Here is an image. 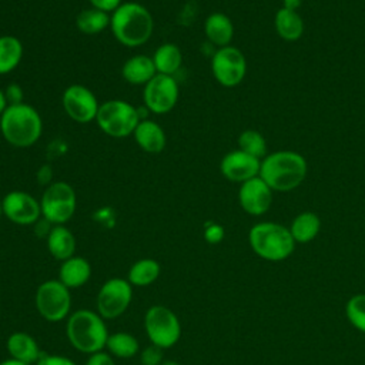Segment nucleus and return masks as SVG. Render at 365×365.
I'll use <instances>...</instances> for the list:
<instances>
[{
  "instance_id": "obj_8",
  "label": "nucleus",
  "mask_w": 365,
  "mask_h": 365,
  "mask_svg": "<svg viewBox=\"0 0 365 365\" xmlns=\"http://www.w3.org/2000/svg\"><path fill=\"white\" fill-rule=\"evenodd\" d=\"M144 325L150 341L160 348H170L180 339V321L170 308L163 305L151 307L145 314Z\"/></svg>"
},
{
  "instance_id": "obj_41",
  "label": "nucleus",
  "mask_w": 365,
  "mask_h": 365,
  "mask_svg": "<svg viewBox=\"0 0 365 365\" xmlns=\"http://www.w3.org/2000/svg\"><path fill=\"white\" fill-rule=\"evenodd\" d=\"M160 365H178L175 361H171V359H167V361H163Z\"/></svg>"
},
{
  "instance_id": "obj_11",
  "label": "nucleus",
  "mask_w": 365,
  "mask_h": 365,
  "mask_svg": "<svg viewBox=\"0 0 365 365\" xmlns=\"http://www.w3.org/2000/svg\"><path fill=\"white\" fill-rule=\"evenodd\" d=\"M178 84L173 76L155 74L143 90L145 108L154 114H165L178 101Z\"/></svg>"
},
{
  "instance_id": "obj_25",
  "label": "nucleus",
  "mask_w": 365,
  "mask_h": 365,
  "mask_svg": "<svg viewBox=\"0 0 365 365\" xmlns=\"http://www.w3.org/2000/svg\"><path fill=\"white\" fill-rule=\"evenodd\" d=\"M319 228V217L311 211H305L294 218L289 232L295 242H309L318 235Z\"/></svg>"
},
{
  "instance_id": "obj_24",
  "label": "nucleus",
  "mask_w": 365,
  "mask_h": 365,
  "mask_svg": "<svg viewBox=\"0 0 365 365\" xmlns=\"http://www.w3.org/2000/svg\"><path fill=\"white\" fill-rule=\"evenodd\" d=\"M153 61H154V66H155V70L158 74L173 76L181 67L182 54H181V50L175 44L165 43V44H161L155 50V53L153 56Z\"/></svg>"
},
{
  "instance_id": "obj_28",
  "label": "nucleus",
  "mask_w": 365,
  "mask_h": 365,
  "mask_svg": "<svg viewBox=\"0 0 365 365\" xmlns=\"http://www.w3.org/2000/svg\"><path fill=\"white\" fill-rule=\"evenodd\" d=\"M160 275V265L157 261L144 258L137 261L128 271V282L138 287H145L154 282Z\"/></svg>"
},
{
  "instance_id": "obj_27",
  "label": "nucleus",
  "mask_w": 365,
  "mask_h": 365,
  "mask_svg": "<svg viewBox=\"0 0 365 365\" xmlns=\"http://www.w3.org/2000/svg\"><path fill=\"white\" fill-rule=\"evenodd\" d=\"M110 17L108 13L98 9H84L77 14L76 26L84 34H97L110 26Z\"/></svg>"
},
{
  "instance_id": "obj_12",
  "label": "nucleus",
  "mask_w": 365,
  "mask_h": 365,
  "mask_svg": "<svg viewBox=\"0 0 365 365\" xmlns=\"http://www.w3.org/2000/svg\"><path fill=\"white\" fill-rule=\"evenodd\" d=\"M61 103L66 114L81 124L96 120L100 107L94 93L83 84L68 86L63 93Z\"/></svg>"
},
{
  "instance_id": "obj_26",
  "label": "nucleus",
  "mask_w": 365,
  "mask_h": 365,
  "mask_svg": "<svg viewBox=\"0 0 365 365\" xmlns=\"http://www.w3.org/2000/svg\"><path fill=\"white\" fill-rule=\"evenodd\" d=\"M23 57V44L14 36H0V74L14 70Z\"/></svg>"
},
{
  "instance_id": "obj_42",
  "label": "nucleus",
  "mask_w": 365,
  "mask_h": 365,
  "mask_svg": "<svg viewBox=\"0 0 365 365\" xmlns=\"http://www.w3.org/2000/svg\"><path fill=\"white\" fill-rule=\"evenodd\" d=\"M1 212H3V207H1V204H0V217H1Z\"/></svg>"
},
{
  "instance_id": "obj_38",
  "label": "nucleus",
  "mask_w": 365,
  "mask_h": 365,
  "mask_svg": "<svg viewBox=\"0 0 365 365\" xmlns=\"http://www.w3.org/2000/svg\"><path fill=\"white\" fill-rule=\"evenodd\" d=\"M301 1H302V0H282V3H284L282 7H285V9H288V10L297 11V9L301 6Z\"/></svg>"
},
{
  "instance_id": "obj_18",
  "label": "nucleus",
  "mask_w": 365,
  "mask_h": 365,
  "mask_svg": "<svg viewBox=\"0 0 365 365\" xmlns=\"http://www.w3.org/2000/svg\"><path fill=\"white\" fill-rule=\"evenodd\" d=\"M121 74L125 81L130 84H147L155 74V66L153 61V57L137 54L130 58H127L123 64Z\"/></svg>"
},
{
  "instance_id": "obj_19",
  "label": "nucleus",
  "mask_w": 365,
  "mask_h": 365,
  "mask_svg": "<svg viewBox=\"0 0 365 365\" xmlns=\"http://www.w3.org/2000/svg\"><path fill=\"white\" fill-rule=\"evenodd\" d=\"M7 349L13 359L24 362L26 365L37 362L41 352L33 336L26 332H14L7 339Z\"/></svg>"
},
{
  "instance_id": "obj_5",
  "label": "nucleus",
  "mask_w": 365,
  "mask_h": 365,
  "mask_svg": "<svg viewBox=\"0 0 365 365\" xmlns=\"http://www.w3.org/2000/svg\"><path fill=\"white\" fill-rule=\"evenodd\" d=\"M250 244L257 255L268 261L285 259L294 251V238L284 225L275 222L255 224L250 231Z\"/></svg>"
},
{
  "instance_id": "obj_14",
  "label": "nucleus",
  "mask_w": 365,
  "mask_h": 365,
  "mask_svg": "<svg viewBox=\"0 0 365 365\" xmlns=\"http://www.w3.org/2000/svg\"><path fill=\"white\" fill-rule=\"evenodd\" d=\"M6 217L19 225H29L38 221L41 214L40 202L24 191H10L1 202Z\"/></svg>"
},
{
  "instance_id": "obj_3",
  "label": "nucleus",
  "mask_w": 365,
  "mask_h": 365,
  "mask_svg": "<svg viewBox=\"0 0 365 365\" xmlns=\"http://www.w3.org/2000/svg\"><path fill=\"white\" fill-rule=\"evenodd\" d=\"M3 138L13 147L26 148L37 143L43 133V121L38 111L26 103L7 106L0 115Z\"/></svg>"
},
{
  "instance_id": "obj_16",
  "label": "nucleus",
  "mask_w": 365,
  "mask_h": 365,
  "mask_svg": "<svg viewBox=\"0 0 365 365\" xmlns=\"http://www.w3.org/2000/svg\"><path fill=\"white\" fill-rule=\"evenodd\" d=\"M238 200L245 212L251 215H261L271 207L272 190L261 177H254L241 184Z\"/></svg>"
},
{
  "instance_id": "obj_29",
  "label": "nucleus",
  "mask_w": 365,
  "mask_h": 365,
  "mask_svg": "<svg viewBox=\"0 0 365 365\" xmlns=\"http://www.w3.org/2000/svg\"><path fill=\"white\" fill-rule=\"evenodd\" d=\"M106 346L113 355L120 358H130L138 352V341L127 332H115L108 335Z\"/></svg>"
},
{
  "instance_id": "obj_40",
  "label": "nucleus",
  "mask_w": 365,
  "mask_h": 365,
  "mask_svg": "<svg viewBox=\"0 0 365 365\" xmlns=\"http://www.w3.org/2000/svg\"><path fill=\"white\" fill-rule=\"evenodd\" d=\"M0 365H26L24 362H20V361H17V359H7V361H3V362H0Z\"/></svg>"
},
{
  "instance_id": "obj_1",
  "label": "nucleus",
  "mask_w": 365,
  "mask_h": 365,
  "mask_svg": "<svg viewBox=\"0 0 365 365\" xmlns=\"http://www.w3.org/2000/svg\"><path fill=\"white\" fill-rule=\"evenodd\" d=\"M307 160L297 151H275L262 158L259 175L272 191H291L307 177Z\"/></svg>"
},
{
  "instance_id": "obj_20",
  "label": "nucleus",
  "mask_w": 365,
  "mask_h": 365,
  "mask_svg": "<svg viewBox=\"0 0 365 365\" xmlns=\"http://www.w3.org/2000/svg\"><path fill=\"white\" fill-rule=\"evenodd\" d=\"M204 31L207 38L218 46L225 47L230 46V41L234 36V26L230 17L224 13H212L207 17L204 23Z\"/></svg>"
},
{
  "instance_id": "obj_21",
  "label": "nucleus",
  "mask_w": 365,
  "mask_h": 365,
  "mask_svg": "<svg viewBox=\"0 0 365 365\" xmlns=\"http://www.w3.org/2000/svg\"><path fill=\"white\" fill-rule=\"evenodd\" d=\"M47 247L54 258L66 261L74 254L76 238L66 227L56 225L47 235Z\"/></svg>"
},
{
  "instance_id": "obj_15",
  "label": "nucleus",
  "mask_w": 365,
  "mask_h": 365,
  "mask_svg": "<svg viewBox=\"0 0 365 365\" xmlns=\"http://www.w3.org/2000/svg\"><path fill=\"white\" fill-rule=\"evenodd\" d=\"M261 160L255 158L241 150L227 153L220 164L222 175L234 182H245L259 175Z\"/></svg>"
},
{
  "instance_id": "obj_35",
  "label": "nucleus",
  "mask_w": 365,
  "mask_h": 365,
  "mask_svg": "<svg viewBox=\"0 0 365 365\" xmlns=\"http://www.w3.org/2000/svg\"><path fill=\"white\" fill-rule=\"evenodd\" d=\"M37 365H76V364L71 359L64 358V356L41 354L40 359L37 361Z\"/></svg>"
},
{
  "instance_id": "obj_33",
  "label": "nucleus",
  "mask_w": 365,
  "mask_h": 365,
  "mask_svg": "<svg viewBox=\"0 0 365 365\" xmlns=\"http://www.w3.org/2000/svg\"><path fill=\"white\" fill-rule=\"evenodd\" d=\"M204 238L210 244H218L224 238V228L220 224L215 222H208L205 225L204 231Z\"/></svg>"
},
{
  "instance_id": "obj_39",
  "label": "nucleus",
  "mask_w": 365,
  "mask_h": 365,
  "mask_svg": "<svg viewBox=\"0 0 365 365\" xmlns=\"http://www.w3.org/2000/svg\"><path fill=\"white\" fill-rule=\"evenodd\" d=\"M7 98H6V94H4V90L0 88V115L3 114V111L7 108Z\"/></svg>"
},
{
  "instance_id": "obj_13",
  "label": "nucleus",
  "mask_w": 365,
  "mask_h": 365,
  "mask_svg": "<svg viewBox=\"0 0 365 365\" xmlns=\"http://www.w3.org/2000/svg\"><path fill=\"white\" fill-rule=\"evenodd\" d=\"M131 285L121 278H111L103 284L97 295V308L103 318L111 319L121 315L131 302Z\"/></svg>"
},
{
  "instance_id": "obj_37",
  "label": "nucleus",
  "mask_w": 365,
  "mask_h": 365,
  "mask_svg": "<svg viewBox=\"0 0 365 365\" xmlns=\"http://www.w3.org/2000/svg\"><path fill=\"white\" fill-rule=\"evenodd\" d=\"M87 365H114V362L108 354L96 352L91 354V356L87 361Z\"/></svg>"
},
{
  "instance_id": "obj_10",
  "label": "nucleus",
  "mask_w": 365,
  "mask_h": 365,
  "mask_svg": "<svg viewBox=\"0 0 365 365\" xmlns=\"http://www.w3.org/2000/svg\"><path fill=\"white\" fill-rule=\"evenodd\" d=\"M211 70L215 80L224 87L238 86L247 73L244 54L232 46L220 47L211 58Z\"/></svg>"
},
{
  "instance_id": "obj_22",
  "label": "nucleus",
  "mask_w": 365,
  "mask_h": 365,
  "mask_svg": "<svg viewBox=\"0 0 365 365\" xmlns=\"http://www.w3.org/2000/svg\"><path fill=\"white\" fill-rule=\"evenodd\" d=\"M91 275L90 264L81 257L66 259L60 268V281L67 288H78L84 285Z\"/></svg>"
},
{
  "instance_id": "obj_4",
  "label": "nucleus",
  "mask_w": 365,
  "mask_h": 365,
  "mask_svg": "<svg viewBox=\"0 0 365 365\" xmlns=\"http://www.w3.org/2000/svg\"><path fill=\"white\" fill-rule=\"evenodd\" d=\"M67 336L76 349L96 354L106 346L108 334L100 315L88 309H80L68 318Z\"/></svg>"
},
{
  "instance_id": "obj_34",
  "label": "nucleus",
  "mask_w": 365,
  "mask_h": 365,
  "mask_svg": "<svg viewBox=\"0 0 365 365\" xmlns=\"http://www.w3.org/2000/svg\"><path fill=\"white\" fill-rule=\"evenodd\" d=\"M4 94H6L9 106L23 103V88L19 84H16V83L9 84L6 87V90H4Z\"/></svg>"
},
{
  "instance_id": "obj_17",
  "label": "nucleus",
  "mask_w": 365,
  "mask_h": 365,
  "mask_svg": "<svg viewBox=\"0 0 365 365\" xmlns=\"http://www.w3.org/2000/svg\"><path fill=\"white\" fill-rule=\"evenodd\" d=\"M133 135L138 147L145 153L157 154L161 153L165 147V133L161 128V125L153 120H141L137 124Z\"/></svg>"
},
{
  "instance_id": "obj_30",
  "label": "nucleus",
  "mask_w": 365,
  "mask_h": 365,
  "mask_svg": "<svg viewBox=\"0 0 365 365\" xmlns=\"http://www.w3.org/2000/svg\"><path fill=\"white\" fill-rule=\"evenodd\" d=\"M238 150L261 160L267 153L265 138L255 130H245L238 137Z\"/></svg>"
},
{
  "instance_id": "obj_36",
  "label": "nucleus",
  "mask_w": 365,
  "mask_h": 365,
  "mask_svg": "<svg viewBox=\"0 0 365 365\" xmlns=\"http://www.w3.org/2000/svg\"><path fill=\"white\" fill-rule=\"evenodd\" d=\"M94 9H98L106 13H113L123 1L121 0H90Z\"/></svg>"
},
{
  "instance_id": "obj_7",
  "label": "nucleus",
  "mask_w": 365,
  "mask_h": 365,
  "mask_svg": "<svg viewBox=\"0 0 365 365\" xmlns=\"http://www.w3.org/2000/svg\"><path fill=\"white\" fill-rule=\"evenodd\" d=\"M76 191L66 181H56L47 185L43 192L40 207L41 215L48 222L61 225L68 221L76 211Z\"/></svg>"
},
{
  "instance_id": "obj_6",
  "label": "nucleus",
  "mask_w": 365,
  "mask_h": 365,
  "mask_svg": "<svg viewBox=\"0 0 365 365\" xmlns=\"http://www.w3.org/2000/svg\"><path fill=\"white\" fill-rule=\"evenodd\" d=\"M96 121L110 137L123 138L134 133L141 121L138 108L124 100H108L100 104Z\"/></svg>"
},
{
  "instance_id": "obj_2",
  "label": "nucleus",
  "mask_w": 365,
  "mask_h": 365,
  "mask_svg": "<svg viewBox=\"0 0 365 365\" xmlns=\"http://www.w3.org/2000/svg\"><path fill=\"white\" fill-rule=\"evenodd\" d=\"M110 27L118 43L138 47L147 43L154 30L151 13L140 3H121L110 17Z\"/></svg>"
},
{
  "instance_id": "obj_31",
  "label": "nucleus",
  "mask_w": 365,
  "mask_h": 365,
  "mask_svg": "<svg viewBox=\"0 0 365 365\" xmlns=\"http://www.w3.org/2000/svg\"><path fill=\"white\" fill-rule=\"evenodd\" d=\"M346 317L355 328L365 332V294L354 295L348 301Z\"/></svg>"
},
{
  "instance_id": "obj_9",
  "label": "nucleus",
  "mask_w": 365,
  "mask_h": 365,
  "mask_svg": "<svg viewBox=\"0 0 365 365\" xmlns=\"http://www.w3.org/2000/svg\"><path fill=\"white\" fill-rule=\"evenodd\" d=\"M71 298L68 288L61 281H46L36 292V307L40 315L51 322H58L70 311Z\"/></svg>"
},
{
  "instance_id": "obj_32",
  "label": "nucleus",
  "mask_w": 365,
  "mask_h": 365,
  "mask_svg": "<svg viewBox=\"0 0 365 365\" xmlns=\"http://www.w3.org/2000/svg\"><path fill=\"white\" fill-rule=\"evenodd\" d=\"M141 362L144 365H160L163 362V348L154 344L147 346L141 354Z\"/></svg>"
},
{
  "instance_id": "obj_23",
  "label": "nucleus",
  "mask_w": 365,
  "mask_h": 365,
  "mask_svg": "<svg viewBox=\"0 0 365 365\" xmlns=\"http://www.w3.org/2000/svg\"><path fill=\"white\" fill-rule=\"evenodd\" d=\"M274 24L279 37L287 41H295L304 33V21L301 16L297 11L288 10L285 7H281L277 11Z\"/></svg>"
}]
</instances>
